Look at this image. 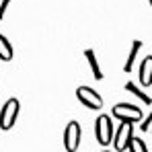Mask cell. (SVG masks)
I'll return each mask as SVG.
<instances>
[{
  "label": "cell",
  "instance_id": "cell-1",
  "mask_svg": "<svg viewBox=\"0 0 152 152\" xmlns=\"http://www.w3.org/2000/svg\"><path fill=\"white\" fill-rule=\"evenodd\" d=\"M19 111H21V103H19V99H15V97L8 99V101L2 105V109H0V129L2 132L10 129V127L17 124Z\"/></svg>",
  "mask_w": 152,
  "mask_h": 152
},
{
  "label": "cell",
  "instance_id": "cell-2",
  "mask_svg": "<svg viewBox=\"0 0 152 152\" xmlns=\"http://www.w3.org/2000/svg\"><path fill=\"white\" fill-rule=\"evenodd\" d=\"M111 115H113L115 119L124 121V124H136V121H140V119L144 117V115H142V109L136 107V105H129V103H117V105L113 107Z\"/></svg>",
  "mask_w": 152,
  "mask_h": 152
},
{
  "label": "cell",
  "instance_id": "cell-3",
  "mask_svg": "<svg viewBox=\"0 0 152 152\" xmlns=\"http://www.w3.org/2000/svg\"><path fill=\"white\" fill-rule=\"evenodd\" d=\"M95 136H97V142L101 146H109L111 144V138H113V121L109 115H99L97 121H95Z\"/></svg>",
  "mask_w": 152,
  "mask_h": 152
},
{
  "label": "cell",
  "instance_id": "cell-4",
  "mask_svg": "<svg viewBox=\"0 0 152 152\" xmlns=\"http://www.w3.org/2000/svg\"><path fill=\"white\" fill-rule=\"evenodd\" d=\"M132 138H134V124H124L121 121L117 129H113V138H111L113 152H124Z\"/></svg>",
  "mask_w": 152,
  "mask_h": 152
},
{
  "label": "cell",
  "instance_id": "cell-5",
  "mask_svg": "<svg viewBox=\"0 0 152 152\" xmlns=\"http://www.w3.org/2000/svg\"><path fill=\"white\" fill-rule=\"evenodd\" d=\"M76 97H78V101L82 103L84 107H88V109L99 111L103 107L101 95H99L95 88H91V86H78V88H76Z\"/></svg>",
  "mask_w": 152,
  "mask_h": 152
},
{
  "label": "cell",
  "instance_id": "cell-6",
  "mask_svg": "<svg viewBox=\"0 0 152 152\" xmlns=\"http://www.w3.org/2000/svg\"><path fill=\"white\" fill-rule=\"evenodd\" d=\"M80 124L78 121H70V124H66L64 127V148L66 152H76L78 150V146H80Z\"/></svg>",
  "mask_w": 152,
  "mask_h": 152
},
{
  "label": "cell",
  "instance_id": "cell-7",
  "mask_svg": "<svg viewBox=\"0 0 152 152\" xmlns=\"http://www.w3.org/2000/svg\"><path fill=\"white\" fill-rule=\"evenodd\" d=\"M140 82H142V86H150L152 84V58H144L142 60V64H140Z\"/></svg>",
  "mask_w": 152,
  "mask_h": 152
},
{
  "label": "cell",
  "instance_id": "cell-8",
  "mask_svg": "<svg viewBox=\"0 0 152 152\" xmlns=\"http://www.w3.org/2000/svg\"><path fill=\"white\" fill-rule=\"evenodd\" d=\"M140 50H142V41H140V39L132 41V48H129V53H127V60H126V64H124V72H132V68H134V64H136V60H138V51Z\"/></svg>",
  "mask_w": 152,
  "mask_h": 152
},
{
  "label": "cell",
  "instance_id": "cell-9",
  "mask_svg": "<svg viewBox=\"0 0 152 152\" xmlns=\"http://www.w3.org/2000/svg\"><path fill=\"white\" fill-rule=\"evenodd\" d=\"M84 58H86V62H88V68H91V72L95 76V80H103V72H101V66H99V60H97L95 51L84 50Z\"/></svg>",
  "mask_w": 152,
  "mask_h": 152
},
{
  "label": "cell",
  "instance_id": "cell-10",
  "mask_svg": "<svg viewBox=\"0 0 152 152\" xmlns=\"http://www.w3.org/2000/svg\"><path fill=\"white\" fill-rule=\"evenodd\" d=\"M0 60L2 62H10L12 60V45H10V41L0 33Z\"/></svg>",
  "mask_w": 152,
  "mask_h": 152
},
{
  "label": "cell",
  "instance_id": "cell-11",
  "mask_svg": "<svg viewBox=\"0 0 152 152\" xmlns=\"http://www.w3.org/2000/svg\"><path fill=\"white\" fill-rule=\"evenodd\" d=\"M126 88L129 91V93H132V95H134V97H138V99L144 103V105H150V101H152L150 95H148V93H144V91H142L140 86H136V82H127Z\"/></svg>",
  "mask_w": 152,
  "mask_h": 152
},
{
  "label": "cell",
  "instance_id": "cell-12",
  "mask_svg": "<svg viewBox=\"0 0 152 152\" xmlns=\"http://www.w3.org/2000/svg\"><path fill=\"white\" fill-rule=\"evenodd\" d=\"M126 150H129V152H148V148H146V144H144L142 138H136V136H134V138L129 140Z\"/></svg>",
  "mask_w": 152,
  "mask_h": 152
},
{
  "label": "cell",
  "instance_id": "cell-13",
  "mask_svg": "<svg viewBox=\"0 0 152 152\" xmlns=\"http://www.w3.org/2000/svg\"><path fill=\"white\" fill-rule=\"evenodd\" d=\"M150 124H152V115H146V117H142L140 129H142V132H150Z\"/></svg>",
  "mask_w": 152,
  "mask_h": 152
},
{
  "label": "cell",
  "instance_id": "cell-14",
  "mask_svg": "<svg viewBox=\"0 0 152 152\" xmlns=\"http://www.w3.org/2000/svg\"><path fill=\"white\" fill-rule=\"evenodd\" d=\"M10 2H12V0H2V2H0V19H4V12H6V8H8Z\"/></svg>",
  "mask_w": 152,
  "mask_h": 152
},
{
  "label": "cell",
  "instance_id": "cell-15",
  "mask_svg": "<svg viewBox=\"0 0 152 152\" xmlns=\"http://www.w3.org/2000/svg\"><path fill=\"white\" fill-rule=\"evenodd\" d=\"M101 152H113V150H107V148H105V150H101Z\"/></svg>",
  "mask_w": 152,
  "mask_h": 152
}]
</instances>
